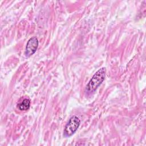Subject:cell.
I'll return each instance as SVG.
<instances>
[{
  "mask_svg": "<svg viewBox=\"0 0 146 146\" xmlns=\"http://www.w3.org/2000/svg\"><path fill=\"white\" fill-rule=\"evenodd\" d=\"M106 75V68L102 67L98 70L91 78L87 85V89L90 92L95 91L104 81Z\"/></svg>",
  "mask_w": 146,
  "mask_h": 146,
  "instance_id": "obj_1",
  "label": "cell"
},
{
  "mask_svg": "<svg viewBox=\"0 0 146 146\" xmlns=\"http://www.w3.org/2000/svg\"><path fill=\"white\" fill-rule=\"evenodd\" d=\"M80 124V120L78 117L74 115L72 116L66 125L64 129V135L66 137L72 136L78 129Z\"/></svg>",
  "mask_w": 146,
  "mask_h": 146,
  "instance_id": "obj_2",
  "label": "cell"
},
{
  "mask_svg": "<svg viewBox=\"0 0 146 146\" xmlns=\"http://www.w3.org/2000/svg\"><path fill=\"white\" fill-rule=\"evenodd\" d=\"M38 40L36 36H33L30 38L27 43L26 47L25 52L26 56L30 57L33 55L36 52L38 46Z\"/></svg>",
  "mask_w": 146,
  "mask_h": 146,
  "instance_id": "obj_3",
  "label": "cell"
},
{
  "mask_svg": "<svg viewBox=\"0 0 146 146\" xmlns=\"http://www.w3.org/2000/svg\"><path fill=\"white\" fill-rule=\"evenodd\" d=\"M30 106V100L27 98L24 99L22 102L18 104V107L21 111H27Z\"/></svg>",
  "mask_w": 146,
  "mask_h": 146,
  "instance_id": "obj_4",
  "label": "cell"
}]
</instances>
